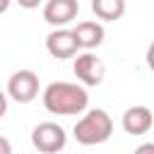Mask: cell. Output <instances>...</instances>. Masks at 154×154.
<instances>
[{
	"label": "cell",
	"mask_w": 154,
	"mask_h": 154,
	"mask_svg": "<svg viewBox=\"0 0 154 154\" xmlns=\"http://www.w3.org/2000/svg\"><path fill=\"white\" fill-rule=\"evenodd\" d=\"M46 51L58 58V60H67V58H75L79 53V46H77V38L72 34V29H53L48 36H46Z\"/></svg>",
	"instance_id": "6"
},
{
	"label": "cell",
	"mask_w": 154,
	"mask_h": 154,
	"mask_svg": "<svg viewBox=\"0 0 154 154\" xmlns=\"http://www.w3.org/2000/svg\"><path fill=\"white\" fill-rule=\"evenodd\" d=\"M135 154H154V142H144L135 149Z\"/></svg>",
	"instance_id": "11"
},
{
	"label": "cell",
	"mask_w": 154,
	"mask_h": 154,
	"mask_svg": "<svg viewBox=\"0 0 154 154\" xmlns=\"http://www.w3.org/2000/svg\"><path fill=\"white\" fill-rule=\"evenodd\" d=\"M31 144L36 147L38 154H58L67 144L65 128L53 120H43L31 130Z\"/></svg>",
	"instance_id": "3"
},
{
	"label": "cell",
	"mask_w": 154,
	"mask_h": 154,
	"mask_svg": "<svg viewBox=\"0 0 154 154\" xmlns=\"http://www.w3.org/2000/svg\"><path fill=\"white\" fill-rule=\"evenodd\" d=\"M38 75L34 70H17L7 79V99H14L17 103H31L38 96Z\"/></svg>",
	"instance_id": "4"
},
{
	"label": "cell",
	"mask_w": 154,
	"mask_h": 154,
	"mask_svg": "<svg viewBox=\"0 0 154 154\" xmlns=\"http://www.w3.org/2000/svg\"><path fill=\"white\" fill-rule=\"evenodd\" d=\"M72 70H75V77L79 79L82 87H99V84L103 82V75H106V65H103L101 58H96L91 51L77 53Z\"/></svg>",
	"instance_id": "5"
},
{
	"label": "cell",
	"mask_w": 154,
	"mask_h": 154,
	"mask_svg": "<svg viewBox=\"0 0 154 154\" xmlns=\"http://www.w3.org/2000/svg\"><path fill=\"white\" fill-rule=\"evenodd\" d=\"M43 106L53 116H79L89 106V94L75 82H51L43 89Z\"/></svg>",
	"instance_id": "1"
},
{
	"label": "cell",
	"mask_w": 154,
	"mask_h": 154,
	"mask_svg": "<svg viewBox=\"0 0 154 154\" xmlns=\"http://www.w3.org/2000/svg\"><path fill=\"white\" fill-rule=\"evenodd\" d=\"M72 34H75V38H77V46L84 48V51L99 48V46L103 43V36H106L101 22H94V19H84V22H79V24L72 29Z\"/></svg>",
	"instance_id": "9"
},
{
	"label": "cell",
	"mask_w": 154,
	"mask_h": 154,
	"mask_svg": "<svg viewBox=\"0 0 154 154\" xmlns=\"http://www.w3.org/2000/svg\"><path fill=\"white\" fill-rule=\"evenodd\" d=\"M91 12L103 22H116L125 14V0H91Z\"/></svg>",
	"instance_id": "10"
},
{
	"label": "cell",
	"mask_w": 154,
	"mask_h": 154,
	"mask_svg": "<svg viewBox=\"0 0 154 154\" xmlns=\"http://www.w3.org/2000/svg\"><path fill=\"white\" fill-rule=\"evenodd\" d=\"M10 2H12V0H0V14H2V12H7Z\"/></svg>",
	"instance_id": "15"
},
{
	"label": "cell",
	"mask_w": 154,
	"mask_h": 154,
	"mask_svg": "<svg viewBox=\"0 0 154 154\" xmlns=\"http://www.w3.org/2000/svg\"><path fill=\"white\" fill-rule=\"evenodd\" d=\"M120 125H123V130L128 135H147L152 130V125H154L152 108L149 106H142V103L125 108V113L120 118Z\"/></svg>",
	"instance_id": "8"
},
{
	"label": "cell",
	"mask_w": 154,
	"mask_h": 154,
	"mask_svg": "<svg viewBox=\"0 0 154 154\" xmlns=\"http://www.w3.org/2000/svg\"><path fill=\"white\" fill-rule=\"evenodd\" d=\"M0 154H12V144H10V140L2 137V135H0Z\"/></svg>",
	"instance_id": "13"
},
{
	"label": "cell",
	"mask_w": 154,
	"mask_h": 154,
	"mask_svg": "<svg viewBox=\"0 0 154 154\" xmlns=\"http://www.w3.org/2000/svg\"><path fill=\"white\" fill-rule=\"evenodd\" d=\"M5 113H7V94L0 89V118H2Z\"/></svg>",
	"instance_id": "14"
},
{
	"label": "cell",
	"mask_w": 154,
	"mask_h": 154,
	"mask_svg": "<svg viewBox=\"0 0 154 154\" xmlns=\"http://www.w3.org/2000/svg\"><path fill=\"white\" fill-rule=\"evenodd\" d=\"M72 135L79 144L84 147H94V144H103L111 135H113V118L103 111V108H89L72 128Z\"/></svg>",
	"instance_id": "2"
},
{
	"label": "cell",
	"mask_w": 154,
	"mask_h": 154,
	"mask_svg": "<svg viewBox=\"0 0 154 154\" xmlns=\"http://www.w3.org/2000/svg\"><path fill=\"white\" fill-rule=\"evenodd\" d=\"M19 2V7H24V10H36L43 0H17Z\"/></svg>",
	"instance_id": "12"
},
{
	"label": "cell",
	"mask_w": 154,
	"mask_h": 154,
	"mask_svg": "<svg viewBox=\"0 0 154 154\" xmlns=\"http://www.w3.org/2000/svg\"><path fill=\"white\" fill-rule=\"evenodd\" d=\"M77 14H79L77 0H46L43 2V19L55 29L67 26Z\"/></svg>",
	"instance_id": "7"
}]
</instances>
